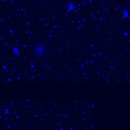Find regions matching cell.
Here are the masks:
<instances>
[{"label": "cell", "instance_id": "1", "mask_svg": "<svg viewBox=\"0 0 130 130\" xmlns=\"http://www.w3.org/2000/svg\"><path fill=\"white\" fill-rule=\"evenodd\" d=\"M33 55L38 59H42L47 55L48 51L47 45L45 43L39 42L35 43L31 47Z\"/></svg>", "mask_w": 130, "mask_h": 130}]
</instances>
